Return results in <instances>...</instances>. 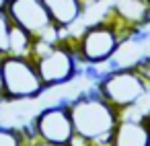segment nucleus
I'll return each mask as SVG.
<instances>
[{
	"label": "nucleus",
	"mask_w": 150,
	"mask_h": 146,
	"mask_svg": "<svg viewBox=\"0 0 150 146\" xmlns=\"http://www.w3.org/2000/svg\"><path fill=\"white\" fill-rule=\"evenodd\" d=\"M41 2L45 4L56 27H60L62 31H68L70 27H74L86 13L82 0H41Z\"/></svg>",
	"instance_id": "nucleus-9"
},
{
	"label": "nucleus",
	"mask_w": 150,
	"mask_h": 146,
	"mask_svg": "<svg viewBox=\"0 0 150 146\" xmlns=\"http://www.w3.org/2000/svg\"><path fill=\"white\" fill-rule=\"evenodd\" d=\"M25 146H60V144H54V142H47V140L37 138V140H33V142H29V144H25Z\"/></svg>",
	"instance_id": "nucleus-18"
},
{
	"label": "nucleus",
	"mask_w": 150,
	"mask_h": 146,
	"mask_svg": "<svg viewBox=\"0 0 150 146\" xmlns=\"http://www.w3.org/2000/svg\"><path fill=\"white\" fill-rule=\"evenodd\" d=\"M109 11L127 27H138L144 25L146 15L150 11V4L146 0H115L109 6Z\"/></svg>",
	"instance_id": "nucleus-10"
},
{
	"label": "nucleus",
	"mask_w": 150,
	"mask_h": 146,
	"mask_svg": "<svg viewBox=\"0 0 150 146\" xmlns=\"http://www.w3.org/2000/svg\"><path fill=\"white\" fill-rule=\"evenodd\" d=\"M2 74H4V103L39 99L47 91L33 58L6 56L2 62Z\"/></svg>",
	"instance_id": "nucleus-4"
},
{
	"label": "nucleus",
	"mask_w": 150,
	"mask_h": 146,
	"mask_svg": "<svg viewBox=\"0 0 150 146\" xmlns=\"http://www.w3.org/2000/svg\"><path fill=\"white\" fill-rule=\"evenodd\" d=\"M68 146H97L93 140H88V138H84V136H80V134H74L72 136V140L68 142Z\"/></svg>",
	"instance_id": "nucleus-17"
},
{
	"label": "nucleus",
	"mask_w": 150,
	"mask_h": 146,
	"mask_svg": "<svg viewBox=\"0 0 150 146\" xmlns=\"http://www.w3.org/2000/svg\"><path fill=\"white\" fill-rule=\"evenodd\" d=\"M33 43H35V37L19 27V25H11V33H8V56H17V58H31V52H33Z\"/></svg>",
	"instance_id": "nucleus-11"
},
{
	"label": "nucleus",
	"mask_w": 150,
	"mask_h": 146,
	"mask_svg": "<svg viewBox=\"0 0 150 146\" xmlns=\"http://www.w3.org/2000/svg\"><path fill=\"white\" fill-rule=\"evenodd\" d=\"M146 2H148V4H150V0H146Z\"/></svg>",
	"instance_id": "nucleus-22"
},
{
	"label": "nucleus",
	"mask_w": 150,
	"mask_h": 146,
	"mask_svg": "<svg viewBox=\"0 0 150 146\" xmlns=\"http://www.w3.org/2000/svg\"><path fill=\"white\" fill-rule=\"evenodd\" d=\"M0 99L4 101V74H2V66H0Z\"/></svg>",
	"instance_id": "nucleus-19"
},
{
	"label": "nucleus",
	"mask_w": 150,
	"mask_h": 146,
	"mask_svg": "<svg viewBox=\"0 0 150 146\" xmlns=\"http://www.w3.org/2000/svg\"><path fill=\"white\" fill-rule=\"evenodd\" d=\"M35 123H37V132L41 140H47L60 146H68V142L74 136L70 107H62L58 103L43 107L35 115Z\"/></svg>",
	"instance_id": "nucleus-7"
},
{
	"label": "nucleus",
	"mask_w": 150,
	"mask_h": 146,
	"mask_svg": "<svg viewBox=\"0 0 150 146\" xmlns=\"http://www.w3.org/2000/svg\"><path fill=\"white\" fill-rule=\"evenodd\" d=\"M111 146H150V113L121 111L111 136Z\"/></svg>",
	"instance_id": "nucleus-8"
},
{
	"label": "nucleus",
	"mask_w": 150,
	"mask_h": 146,
	"mask_svg": "<svg viewBox=\"0 0 150 146\" xmlns=\"http://www.w3.org/2000/svg\"><path fill=\"white\" fill-rule=\"evenodd\" d=\"M11 19L4 11V6H0V52L6 54L8 52V33H11ZM8 56V54H6Z\"/></svg>",
	"instance_id": "nucleus-13"
},
{
	"label": "nucleus",
	"mask_w": 150,
	"mask_h": 146,
	"mask_svg": "<svg viewBox=\"0 0 150 146\" xmlns=\"http://www.w3.org/2000/svg\"><path fill=\"white\" fill-rule=\"evenodd\" d=\"M45 89H56L76 78H84V64L76 52L74 37H64L47 56L35 60Z\"/></svg>",
	"instance_id": "nucleus-3"
},
{
	"label": "nucleus",
	"mask_w": 150,
	"mask_h": 146,
	"mask_svg": "<svg viewBox=\"0 0 150 146\" xmlns=\"http://www.w3.org/2000/svg\"><path fill=\"white\" fill-rule=\"evenodd\" d=\"M4 58H6V54H2V52H0V66H2V62H4Z\"/></svg>",
	"instance_id": "nucleus-21"
},
{
	"label": "nucleus",
	"mask_w": 150,
	"mask_h": 146,
	"mask_svg": "<svg viewBox=\"0 0 150 146\" xmlns=\"http://www.w3.org/2000/svg\"><path fill=\"white\" fill-rule=\"evenodd\" d=\"M129 29L132 27L123 25L111 11H107V15L101 17L97 23L84 27V31L74 37L76 52L82 64L103 66L109 58L115 56L119 45L127 39Z\"/></svg>",
	"instance_id": "nucleus-1"
},
{
	"label": "nucleus",
	"mask_w": 150,
	"mask_h": 146,
	"mask_svg": "<svg viewBox=\"0 0 150 146\" xmlns=\"http://www.w3.org/2000/svg\"><path fill=\"white\" fill-rule=\"evenodd\" d=\"M70 115L74 123V134H80L99 146H109L113 130L121 117V111L105 99L72 97Z\"/></svg>",
	"instance_id": "nucleus-2"
},
{
	"label": "nucleus",
	"mask_w": 150,
	"mask_h": 146,
	"mask_svg": "<svg viewBox=\"0 0 150 146\" xmlns=\"http://www.w3.org/2000/svg\"><path fill=\"white\" fill-rule=\"evenodd\" d=\"M0 146H25V140L15 125H0Z\"/></svg>",
	"instance_id": "nucleus-12"
},
{
	"label": "nucleus",
	"mask_w": 150,
	"mask_h": 146,
	"mask_svg": "<svg viewBox=\"0 0 150 146\" xmlns=\"http://www.w3.org/2000/svg\"><path fill=\"white\" fill-rule=\"evenodd\" d=\"M148 113H150V111H148Z\"/></svg>",
	"instance_id": "nucleus-23"
},
{
	"label": "nucleus",
	"mask_w": 150,
	"mask_h": 146,
	"mask_svg": "<svg viewBox=\"0 0 150 146\" xmlns=\"http://www.w3.org/2000/svg\"><path fill=\"white\" fill-rule=\"evenodd\" d=\"M107 70L103 66H97V64H84V78L91 82V84H99L107 78Z\"/></svg>",
	"instance_id": "nucleus-14"
},
{
	"label": "nucleus",
	"mask_w": 150,
	"mask_h": 146,
	"mask_svg": "<svg viewBox=\"0 0 150 146\" xmlns=\"http://www.w3.org/2000/svg\"><path fill=\"white\" fill-rule=\"evenodd\" d=\"M105 101H109L113 107H117L119 111L138 107V103L150 95V86L148 82L132 68H119L115 72H109L107 78L103 82H99Z\"/></svg>",
	"instance_id": "nucleus-6"
},
{
	"label": "nucleus",
	"mask_w": 150,
	"mask_h": 146,
	"mask_svg": "<svg viewBox=\"0 0 150 146\" xmlns=\"http://www.w3.org/2000/svg\"><path fill=\"white\" fill-rule=\"evenodd\" d=\"M11 23L27 29L33 37L45 39L50 43H60L66 35L52 21L45 4L41 0H6L2 4Z\"/></svg>",
	"instance_id": "nucleus-5"
},
{
	"label": "nucleus",
	"mask_w": 150,
	"mask_h": 146,
	"mask_svg": "<svg viewBox=\"0 0 150 146\" xmlns=\"http://www.w3.org/2000/svg\"><path fill=\"white\" fill-rule=\"evenodd\" d=\"M146 82H148V86H150V52H146V54H142L140 58H138V62L132 66Z\"/></svg>",
	"instance_id": "nucleus-16"
},
{
	"label": "nucleus",
	"mask_w": 150,
	"mask_h": 146,
	"mask_svg": "<svg viewBox=\"0 0 150 146\" xmlns=\"http://www.w3.org/2000/svg\"><path fill=\"white\" fill-rule=\"evenodd\" d=\"M84 2V6H86V11L91 9V6H95V4H99V2H103V0H82Z\"/></svg>",
	"instance_id": "nucleus-20"
},
{
	"label": "nucleus",
	"mask_w": 150,
	"mask_h": 146,
	"mask_svg": "<svg viewBox=\"0 0 150 146\" xmlns=\"http://www.w3.org/2000/svg\"><path fill=\"white\" fill-rule=\"evenodd\" d=\"M19 128V132H21V136H23V140H25V144H29V142H33V140H37L39 138V132H37V123H35V117H31V119H25L21 125H17Z\"/></svg>",
	"instance_id": "nucleus-15"
}]
</instances>
